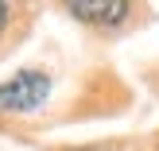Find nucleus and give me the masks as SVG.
Returning <instances> with one entry per match:
<instances>
[{
	"label": "nucleus",
	"mask_w": 159,
	"mask_h": 151,
	"mask_svg": "<svg viewBox=\"0 0 159 151\" xmlns=\"http://www.w3.org/2000/svg\"><path fill=\"white\" fill-rule=\"evenodd\" d=\"M66 12L82 23H93V27H113L132 12V4H124V0H74V4H66Z\"/></svg>",
	"instance_id": "obj_2"
},
{
	"label": "nucleus",
	"mask_w": 159,
	"mask_h": 151,
	"mask_svg": "<svg viewBox=\"0 0 159 151\" xmlns=\"http://www.w3.org/2000/svg\"><path fill=\"white\" fill-rule=\"evenodd\" d=\"M51 93V78L43 70H20L0 82V113H35Z\"/></svg>",
	"instance_id": "obj_1"
},
{
	"label": "nucleus",
	"mask_w": 159,
	"mask_h": 151,
	"mask_svg": "<svg viewBox=\"0 0 159 151\" xmlns=\"http://www.w3.org/2000/svg\"><path fill=\"white\" fill-rule=\"evenodd\" d=\"M4 23H8V4H0V31H4Z\"/></svg>",
	"instance_id": "obj_3"
}]
</instances>
